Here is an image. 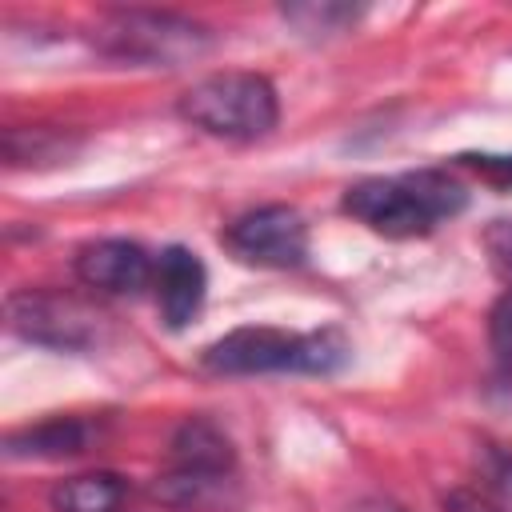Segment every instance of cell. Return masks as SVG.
<instances>
[{"label":"cell","instance_id":"3","mask_svg":"<svg viewBox=\"0 0 512 512\" xmlns=\"http://www.w3.org/2000/svg\"><path fill=\"white\" fill-rule=\"evenodd\" d=\"M176 112L216 140H260L276 128L280 100L260 72H212L180 96Z\"/></svg>","mask_w":512,"mask_h":512},{"label":"cell","instance_id":"13","mask_svg":"<svg viewBox=\"0 0 512 512\" xmlns=\"http://www.w3.org/2000/svg\"><path fill=\"white\" fill-rule=\"evenodd\" d=\"M284 20L296 24L304 36H332L356 20L352 4H288Z\"/></svg>","mask_w":512,"mask_h":512},{"label":"cell","instance_id":"12","mask_svg":"<svg viewBox=\"0 0 512 512\" xmlns=\"http://www.w3.org/2000/svg\"><path fill=\"white\" fill-rule=\"evenodd\" d=\"M128 492V480L116 472H84L68 476L48 492L52 512H116Z\"/></svg>","mask_w":512,"mask_h":512},{"label":"cell","instance_id":"1","mask_svg":"<svg viewBox=\"0 0 512 512\" xmlns=\"http://www.w3.org/2000/svg\"><path fill=\"white\" fill-rule=\"evenodd\" d=\"M340 208L388 240H412L432 232L468 208V188L444 168H416L400 176H364L344 188Z\"/></svg>","mask_w":512,"mask_h":512},{"label":"cell","instance_id":"10","mask_svg":"<svg viewBox=\"0 0 512 512\" xmlns=\"http://www.w3.org/2000/svg\"><path fill=\"white\" fill-rule=\"evenodd\" d=\"M92 444V424L80 416H52L28 428H16L4 436V456L8 460H64L80 456Z\"/></svg>","mask_w":512,"mask_h":512},{"label":"cell","instance_id":"18","mask_svg":"<svg viewBox=\"0 0 512 512\" xmlns=\"http://www.w3.org/2000/svg\"><path fill=\"white\" fill-rule=\"evenodd\" d=\"M444 508L448 512H500L492 500H484L480 492H468V488H452L444 496Z\"/></svg>","mask_w":512,"mask_h":512},{"label":"cell","instance_id":"14","mask_svg":"<svg viewBox=\"0 0 512 512\" xmlns=\"http://www.w3.org/2000/svg\"><path fill=\"white\" fill-rule=\"evenodd\" d=\"M488 344H492V360H496L500 380L512 388V288L492 304V316H488Z\"/></svg>","mask_w":512,"mask_h":512},{"label":"cell","instance_id":"7","mask_svg":"<svg viewBox=\"0 0 512 512\" xmlns=\"http://www.w3.org/2000/svg\"><path fill=\"white\" fill-rule=\"evenodd\" d=\"M224 248L252 268H300L308 260V224L288 204H260L224 228Z\"/></svg>","mask_w":512,"mask_h":512},{"label":"cell","instance_id":"8","mask_svg":"<svg viewBox=\"0 0 512 512\" xmlns=\"http://www.w3.org/2000/svg\"><path fill=\"white\" fill-rule=\"evenodd\" d=\"M80 284L108 292V296H136L152 284L156 276V260L124 236H104V240H88L76 260H72Z\"/></svg>","mask_w":512,"mask_h":512},{"label":"cell","instance_id":"17","mask_svg":"<svg viewBox=\"0 0 512 512\" xmlns=\"http://www.w3.org/2000/svg\"><path fill=\"white\" fill-rule=\"evenodd\" d=\"M460 164L476 168L484 180H492L496 188H512V156H492V152H468L460 156Z\"/></svg>","mask_w":512,"mask_h":512},{"label":"cell","instance_id":"4","mask_svg":"<svg viewBox=\"0 0 512 512\" xmlns=\"http://www.w3.org/2000/svg\"><path fill=\"white\" fill-rule=\"evenodd\" d=\"M96 48L124 64L180 68L212 48V32L180 12L160 8H116L96 24Z\"/></svg>","mask_w":512,"mask_h":512},{"label":"cell","instance_id":"16","mask_svg":"<svg viewBox=\"0 0 512 512\" xmlns=\"http://www.w3.org/2000/svg\"><path fill=\"white\" fill-rule=\"evenodd\" d=\"M480 472H484V480H488L504 500H512V448L484 444V452H480Z\"/></svg>","mask_w":512,"mask_h":512},{"label":"cell","instance_id":"2","mask_svg":"<svg viewBox=\"0 0 512 512\" xmlns=\"http://www.w3.org/2000/svg\"><path fill=\"white\" fill-rule=\"evenodd\" d=\"M352 356V344L340 328H316V332H288L268 324L232 328L220 340L204 348V368L228 372V376H256V372H308L328 376L340 372Z\"/></svg>","mask_w":512,"mask_h":512},{"label":"cell","instance_id":"5","mask_svg":"<svg viewBox=\"0 0 512 512\" xmlns=\"http://www.w3.org/2000/svg\"><path fill=\"white\" fill-rule=\"evenodd\" d=\"M236 452L220 424L188 416L172 436V472L156 480V496L180 508H204L232 480Z\"/></svg>","mask_w":512,"mask_h":512},{"label":"cell","instance_id":"6","mask_svg":"<svg viewBox=\"0 0 512 512\" xmlns=\"http://www.w3.org/2000/svg\"><path fill=\"white\" fill-rule=\"evenodd\" d=\"M8 328L44 348L80 352L100 340V316L80 304L76 296L48 292V288H20L8 296Z\"/></svg>","mask_w":512,"mask_h":512},{"label":"cell","instance_id":"15","mask_svg":"<svg viewBox=\"0 0 512 512\" xmlns=\"http://www.w3.org/2000/svg\"><path fill=\"white\" fill-rule=\"evenodd\" d=\"M484 252L492 272L512 288V220H492L484 228Z\"/></svg>","mask_w":512,"mask_h":512},{"label":"cell","instance_id":"11","mask_svg":"<svg viewBox=\"0 0 512 512\" xmlns=\"http://www.w3.org/2000/svg\"><path fill=\"white\" fill-rule=\"evenodd\" d=\"M80 132L68 128H8L4 132V160L12 168H52L68 164L80 152Z\"/></svg>","mask_w":512,"mask_h":512},{"label":"cell","instance_id":"9","mask_svg":"<svg viewBox=\"0 0 512 512\" xmlns=\"http://www.w3.org/2000/svg\"><path fill=\"white\" fill-rule=\"evenodd\" d=\"M152 288H156L160 320L180 332V328L204 308V296H208V268H204V260H200L192 248L172 244V248H164V252L156 256Z\"/></svg>","mask_w":512,"mask_h":512}]
</instances>
